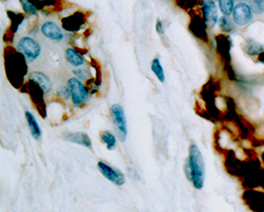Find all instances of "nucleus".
<instances>
[{
    "label": "nucleus",
    "instance_id": "1",
    "mask_svg": "<svg viewBox=\"0 0 264 212\" xmlns=\"http://www.w3.org/2000/svg\"><path fill=\"white\" fill-rule=\"evenodd\" d=\"M188 180L193 183L197 190H201L205 183V161L203 155L196 144L189 146L188 161L185 167Z\"/></svg>",
    "mask_w": 264,
    "mask_h": 212
},
{
    "label": "nucleus",
    "instance_id": "2",
    "mask_svg": "<svg viewBox=\"0 0 264 212\" xmlns=\"http://www.w3.org/2000/svg\"><path fill=\"white\" fill-rule=\"evenodd\" d=\"M110 114L116 135L118 139L124 142L128 135V127L124 108L119 104H113L110 108Z\"/></svg>",
    "mask_w": 264,
    "mask_h": 212
},
{
    "label": "nucleus",
    "instance_id": "3",
    "mask_svg": "<svg viewBox=\"0 0 264 212\" xmlns=\"http://www.w3.org/2000/svg\"><path fill=\"white\" fill-rule=\"evenodd\" d=\"M17 51L22 54L28 63H33L41 56L42 48L35 39L31 37H22L16 46Z\"/></svg>",
    "mask_w": 264,
    "mask_h": 212
},
{
    "label": "nucleus",
    "instance_id": "4",
    "mask_svg": "<svg viewBox=\"0 0 264 212\" xmlns=\"http://www.w3.org/2000/svg\"><path fill=\"white\" fill-rule=\"evenodd\" d=\"M68 87L71 91L72 102L75 106L85 105L89 100V91L85 87L82 81L77 77H71L68 80Z\"/></svg>",
    "mask_w": 264,
    "mask_h": 212
},
{
    "label": "nucleus",
    "instance_id": "5",
    "mask_svg": "<svg viewBox=\"0 0 264 212\" xmlns=\"http://www.w3.org/2000/svg\"><path fill=\"white\" fill-rule=\"evenodd\" d=\"M253 11L251 6L245 2H239L233 12V20L239 27H244L253 20Z\"/></svg>",
    "mask_w": 264,
    "mask_h": 212
},
{
    "label": "nucleus",
    "instance_id": "6",
    "mask_svg": "<svg viewBox=\"0 0 264 212\" xmlns=\"http://www.w3.org/2000/svg\"><path fill=\"white\" fill-rule=\"evenodd\" d=\"M98 169L100 170L103 176L107 178L109 182H111L112 184H114L116 186H123L126 183L125 175L122 173V172L114 169V168H112L106 162L99 161L98 162Z\"/></svg>",
    "mask_w": 264,
    "mask_h": 212
},
{
    "label": "nucleus",
    "instance_id": "7",
    "mask_svg": "<svg viewBox=\"0 0 264 212\" xmlns=\"http://www.w3.org/2000/svg\"><path fill=\"white\" fill-rule=\"evenodd\" d=\"M203 17L206 27L212 29L218 22V7L213 0H202Z\"/></svg>",
    "mask_w": 264,
    "mask_h": 212
},
{
    "label": "nucleus",
    "instance_id": "8",
    "mask_svg": "<svg viewBox=\"0 0 264 212\" xmlns=\"http://www.w3.org/2000/svg\"><path fill=\"white\" fill-rule=\"evenodd\" d=\"M41 30L44 36L51 39V41H55V42L62 41V38H63L62 31L55 22L46 21L42 26Z\"/></svg>",
    "mask_w": 264,
    "mask_h": 212
},
{
    "label": "nucleus",
    "instance_id": "9",
    "mask_svg": "<svg viewBox=\"0 0 264 212\" xmlns=\"http://www.w3.org/2000/svg\"><path fill=\"white\" fill-rule=\"evenodd\" d=\"M29 78H30V81H33L43 89V91L45 92V95L46 93L48 95V93H50L52 91V89H53L52 82L49 78V76H47L45 73H43L41 71H34L29 75Z\"/></svg>",
    "mask_w": 264,
    "mask_h": 212
},
{
    "label": "nucleus",
    "instance_id": "10",
    "mask_svg": "<svg viewBox=\"0 0 264 212\" xmlns=\"http://www.w3.org/2000/svg\"><path fill=\"white\" fill-rule=\"evenodd\" d=\"M65 139L69 142H73L89 148L92 147L90 137L87 134H84V133H69V134L65 135Z\"/></svg>",
    "mask_w": 264,
    "mask_h": 212
},
{
    "label": "nucleus",
    "instance_id": "11",
    "mask_svg": "<svg viewBox=\"0 0 264 212\" xmlns=\"http://www.w3.org/2000/svg\"><path fill=\"white\" fill-rule=\"evenodd\" d=\"M242 48L247 56L250 57H259L264 51V46L262 44L256 42L251 38L246 39L242 46Z\"/></svg>",
    "mask_w": 264,
    "mask_h": 212
},
{
    "label": "nucleus",
    "instance_id": "12",
    "mask_svg": "<svg viewBox=\"0 0 264 212\" xmlns=\"http://www.w3.org/2000/svg\"><path fill=\"white\" fill-rule=\"evenodd\" d=\"M66 60L71 66L73 67H81L85 64V60L82 54H79L75 49L68 48L65 52Z\"/></svg>",
    "mask_w": 264,
    "mask_h": 212
},
{
    "label": "nucleus",
    "instance_id": "13",
    "mask_svg": "<svg viewBox=\"0 0 264 212\" xmlns=\"http://www.w3.org/2000/svg\"><path fill=\"white\" fill-rule=\"evenodd\" d=\"M26 119H27V122L29 125L31 135L33 136L34 139L38 140L42 136V130H41V127H39L37 120L35 119V117L33 116V114L32 113L26 112Z\"/></svg>",
    "mask_w": 264,
    "mask_h": 212
},
{
    "label": "nucleus",
    "instance_id": "14",
    "mask_svg": "<svg viewBox=\"0 0 264 212\" xmlns=\"http://www.w3.org/2000/svg\"><path fill=\"white\" fill-rule=\"evenodd\" d=\"M101 140H102V142L107 146L109 151L114 150L116 146V137L110 132H102Z\"/></svg>",
    "mask_w": 264,
    "mask_h": 212
},
{
    "label": "nucleus",
    "instance_id": "15",
    "mask_svg": "<svg viewBox=\"0 0 264 212\" xmlns=\"http://www.w3.org/2000/svg\"><path fill=\"white\" fill-rule=\"evenodd\" d=\"M151 70H153V72L158 78L159 82L161 83L165 82V72H164V69H163L161 62H159L158 59H155L153 63H151Z\"/></svg>",
    "mask_w": 264,
    "mask_h": 212
},
{
    "label": "nucleus",
    "instance_id": "16",
    "mask_svg": "<svg viewBox=\"0 0 264 212\" xmlns=\"http://www.w3.org/2000/svg\"><path fill=\"white\" fill-rule=\"evenodd\" d=\"M220 11L225 16H229L233 14L235 9V0H218Z\"/></svg>",
    "mask_w": 264,
    "mask_h": 212
},
{
    "label": "nucleus",
    "instance_id": "17",
    "mask_svg": "<svg viewBox=\"0 0 264 212\" xmlns=\"http://www.w3.org/2000/svg\"><path fill=\"white\" fill-rule=\"evenodd\" d=\"M220 22V28L221 30H223L224 32H233V31L235 30V26L233 21H231L228 16H225V15H223V16L220 18L219 20Z\"/></svg>",
    "mask_w": 264,
    "mask_h": 212
},
{
    "label": "nucleus",
    "instance_id": "18",
    "mask_svg": "<svg viewBox=\"0 0 264 212\" xmlns=\"http://www.w3.org/2000/svg\"><path fill=\"white\" fill-rule=\"evenodd\" d=\"M250 6L255 14L261 15L264 13V0H251Z\"/></svg>",
    "mask_w": 264,
    "mask_h": 212
},
{
    "label": "nucleus",
    "instance_id": "19",
    "mask_svg": "<svg viewBox=\"0 0 264 212\" xmlns=\"http://www.w3.org/2000/svg\"><path fill=\"white\" fill-rule=\"evenodd\" d=\"M22 9L29 15H36L37 14V7L35 4L31 1V0H20Z\"/></svg>",
    "mask_w": 264,
    "mask_h": 212
},
{
    "label": "nucleus",
    "instance_id": "20",
    "mask_svg": "<svg viewBox=\"0 0 264 212\" xmlns=\"http://www.w3.org/2000/svg\"><path fill=\"white\" fill-rule=\"evenodd\" d=\"M74 73L81 81H86L88 80V77H89V73H88L85 69H77L75 70Z\"/></svg>",
    "mask_w": 264,
    "mask_h": 212
},
{
    "label": "nucleus",
    "instance_id": "21",
    "mask_svg": "<svg viewBox=\"0 0 264 212\" xmlns=\"http://www.w3.org/2000/svg\"><path fill=\"white\" fill-rule=\"evenodd\" d=\"M58 96L61 98H65V99H69L71 96V91L69 89V87H65V86H61L58 89Z\"/></svg>",
    "mask_w": 264,
    "mask_h": 212
},
{
    "label": "nucleus",
    "instance_id": "22",
    "mask_svg": "<svg viewBox=\"0 0 264 212\" xmlns=\"http://www.w3.org/2000/svg\"><path fill=\"white\" fill-rule=\"evenodd\" d=\"M156 29H157V32L159 35H163L165 33V30H164V27H163V22L161 20H159V19H158V21H157Z\"/></svg>",
    "mask_w": 264,
    "mask_h": 212
},
{
    "label": "nucleus",
    "instance_id": "23",
    "mask_svg": "<svg viewBox=\"0 0 264 212\" xmlns=\"http://www.w3.org/2000/svg\"><path fill=\"white\" fill-rule=\"evenodd\" d=\"M259 61L261 62V63H263V64H264V51L260 54V56H259Z\"/></svg>",
    "mask_w": 264,
    "mask_h": 212
},
{
    "label": "nucleus",
    "instance_id": "24",
    "mask_svg": "<svg viewBox=\"0 0 264 212\" xmlns=\"http://www.w3.org/2000/svg\"><path fill=\"white\" fill-rule=\"evenodd\" d=\"M236 1H238V2H246V1H249V0H236Z\"/></svg>",
    "mask_w": 264,
    "mask_h": 212
},
{
    "label": "nucleus",
    "instance_id": "25",
    "mask_svg": "<svg viewBox=\"0 0 264 212\" xmlns=\"http://www.w3.org/2000/svg\"><path fill=\"white\" fill-rule=\"evenodd\" d=\"M262 156H263V160H264V153H263V154H262Z\"/></svg>",
    "mask_w": 264,
    "mask_h": 212
}]
</instances>
